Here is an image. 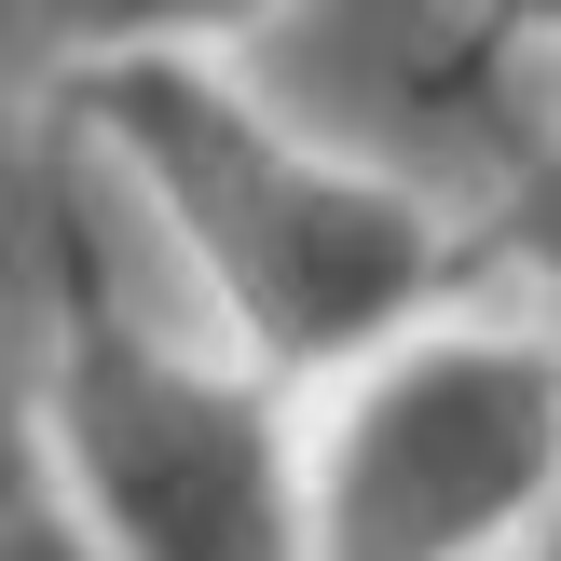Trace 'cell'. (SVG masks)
<instances>
[{"label": "cell", "instance_id": "8992f818", "mask_svg": "<svg viewBox=\"0 0 561 561\" xmlns=\"http://www.w3.org/2000/svg\"><path fill=\"white\" fill-rule=\"evenodd\" d=\"M14 561H69V535H55V520H27V535H14Z\"/></svg>", "mask_w": 561, "mask_h": 561}, {"label": "cell", "instance_id": "5b68a950", "mask_svg": "<svg viewBox=\"0 0 561 561\" xmlns=\"http://www.w3.org/2000/svg\"><path fill=\"white\" fill-rule=\"evenodd\" d=\"M42 27H137V14H192V0H27Z\"/></svg>", "mask_w": 561, "mask_h": 561}, {"label": "cell", "instance_id": "6da1fadb", "mask_svg": "<svg viewBox=\"0 0 561 561\" xmlns=\"http://www.w3.org/2000/svg\"><path fill=\"white\" fill-rule=\"evenodd\" d=\"M110 124L151 151V179L192 206L206 261L247 288V316L274 343H343V329L398 316L425 288V233H411L383 192H343L316 164L261 151L206 82H164V69H124L110 82Z\"/></svg>", "mask_w": 561, "mask_h": 561}, {"label": "cell", "instance_id": "3957f363", "mask_svg": "<svg viewBox=\"0 0 561 561\" xmlns=\"http://www.w3.org/2000/svg\"><path fill=\"white\" fill-rule=\"evenodd\" d=\"M69 425H82V466H96L110 520L137 535V561H288L274 453L247 425V398L164 370L137 329H96L82 343Z\"/></svg>", "mask_w": 561, "mask_h": 561}, {"label": "cell", "instance_id": "52a82bcc", "mask_svg": "<svg viewBox=\"0 0 561 561\" xmlns=\"http://www.w3.org/2000/svg\"><path fill=\"white\" fill-rule=\"evenodd\" d=\"M535 233H548V261H561V179H548V192H535Z\"/></svg>", "mask_w": 561, "mask_h": 561}, {"label": "cell", "instance_id": "277c9868", "mask_svg": "<svg viewBox=\"0 0 561 561\" xmlns=\"http://www.w3.org/2000/svg\"><path fill=\"white\" fill-rule=\"evenodd\" d=\"M274 82L288 110H316L329 137H370L411 179H493L520 137L507 69L466 27V0H301L274 27Z\"/></svg>", "mask_w": 561, "mask_h": 561}, {"label": "cell", "instance_id": "ba28073f", "mask_svg": "<svg viewBox=\"0 0 561 561\" xmlns=\"http://www.w3.org/2000/svg\"><path fill=\"white\" fill-rule=\"evenodd\" d=\"M548 14H561V0H548Z\"/></svg>", "mask_w": 561, "mask_h": 561}, {"label": "cell", "instance_id": "7a4b0ae2", "mask_svg": "<svg viewBox=\"0 0 561 561\" xmlns=\"http://www.w3.org/2000/svg\"><path fill=\"white\" fill-rule=\"evenodd\" d=\"M535 466H548V370L535 356H493V343L425 356L356 411L329 535H343V561H453L466 535H493L535 493Z\"/></svg>", "mask_w": 561, "mask_h": 561}]
</instances>
